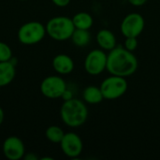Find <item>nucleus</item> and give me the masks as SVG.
Masks as SVG:
<instances>
[{
	"instance_id": "obj_1",
	"label": "nucleus",
	"mask_w": 160,
	"mask_h": 160,
	"mask_svg": "<svg viewBox=\"0 0 160 160\" xmlns=\"http://www.w3.org/2000/svg\"><path fill=\"white\" fill-rule=\"evenodd\" d=\"M138 59L133 52L125 47H115L108 53L107 70L111 75L120 77H129L138 69Z\"/></svg>"
},
{
	"instance_id": "obj_2",
	"label": "nucleus",
	"mask_w": 160,
	"mask_h": 160,
	"mask_svg": "<svg viewBox=\"0 0 160 160\" xmlns=\"http://www.w3.org/2000/svg\"><path fill=\"white\" fill-rule=\"evenodd\" d=\"M63 123L69 128H79L85 124L88 118V109L84 101L71 98L64 101L60 109Z\"/></svg>"
},
{
	"instance_id": "obj_3",
	"label": "nucleus",
	"mask_w": 160,
	"mask_h": 160,
	"mask_svg": "<svg viewBox=\"0 0 160 160\" xmlns=\"http://www.w3.org/2000/svg\"><path fill=\"white\" fill-rule=\"evenodd\" d=\"M45 27L47 35L57 41L69 39L75 30L72 19L67 16H56L50 19Z\"/></svg>"
},
{
	"instance_id": "obj_4",
	"label": "nucleus",
	"mask_w": 160,
	"mask_h": 160,
	"mask_svg": "<svg viewBox=\"0 0 160 160\" xmlns=\"http://www.w3.org/2000/svg\"><path fill=\"white\" fill-rule=\"evenodd\" d=\"M46 27L39 22L32 21L23 23L18 30V40L24 45H34L40 42L46 36Z\"/></svg>"
},
{
	"instance_id": "obj_5",
	"label": "nucleus",
	"mask_w": 160,
	"mask_h": 160,
	"mask_svg": "<svg viewBox=\"0 0 160 160\" xmlns=\"http://www.w3.org/2000/svg\"><path fill=\"white\" fill-rule=\"evenodd\" d=\"M128 84L126 78L115 75L106 78L100 84L104 99L108 100H114L123 97L128 91Z\"/></svg>"
},
{
	"instance_id": "obj_6",
	"label": "nucleus",
	"mask_w": 160,
	"mask_h": 160,
	"mask_svg": "<svg viewBox=\"0 0 160 160\" xmlns=\"http://www.w3.org/2000/svg\"><path fill=\"white\" fill-rule=\"evenodd\" d=\"M108 54L102 49H95L89 52L84 59V69L92 76H98L107 70Z\"/></svg>"
},
{
	"instance_id": "obj_7",
	"label": "nucleus",
	"mask_w": 160,
	"mask_h": 160,
	"mask_svg": "<svg viewBox=\"0 0 160 160\" xmlns=\"http://www.w3.org/2000/svg\"><path fill=\"white\" fill-rule=\"evenodd\" d=\"M144 27L145 20L143 16L138 12H132L123 19L120 30L125 38H138L143 32Z\"/></svg>"
},
{
	"instance_id": "obj_8",
	"label": "nucleus",
	"mask_w": 160,
	"mask_h": 160,
	"mask_svg": "<svg viewBox=\"0 0 160 160\" xmlns=\"http://www.w3.org/2000/svg\"><path fill=\"white\" fill-rule=\"evenodd\" d=\"M67 88L65 80L57 75H52L44 78L39 87L40 93L45 98L51 99L61 98Z\"/></svg>"
},
{
	"instance_id": "obj_9",
	"label": "nucleus",
	"mask_w": 160,
	"mask_h": 160,
	"mask_svg": "<svg viewBox=\"0 0 160 160\" xmlns=\"http://www.w3.org/2000/svg\"><path fill=\"white\" fill-rule=\"evenodd\" d=\"M59 144L63 153L69 158H76L80 157L83 149L81 137L74 132L65 133Z\"/></svg>"
},
{
	"instance_id": "obj_10",
	"label": "nucleus",
	"mask_w": 160,
	"mask_h": 160,
	"mask_svg": "<svg viewBox=\"0 0 160 160\" xmlns=\"http://www.w3.org/2000/svg\"><path fill=\"white\" fill-rule=\"evenodd\" d=\"M3 154L9 160H19L23 158L25 155V147L22 141L16 137L10 136L3 142Z\"/></svg>"
},
{
	"instance_id": "obj_11",
	"label": "nucleus",
	"mask_w": 160,
	"mask_h": 160,
	"mask_svg": "<svg viewBox=\"0 0 160 160\" xmlns=\"http://www.w3.org/2000/svg\"><path fill=\"white\" fill-rule=\"evenodd\" d=\"M52 65L55 72L60 75H68L71 73L74 69L73 59L69 55L65 53L55 55L52 59Z\"/></svg>"
},
{
	"instance_id": "obj_12",
	"label": "nucleus",
	"mask_w": 160,
	"mask_h": 160,
	"mask_svg": "<svg viewBox=\"0 0 160 160\" xmlns=\"http://www.w3.org/2000/svg\"><path fill=\"white\" fill-rule=\"evenodd\" d=\"M97 43L104 51H112L116 47V37L109 29H101L97 33Z\"/></svg>"
},
{
	"instance_id": "obj_13",
	"label": "nucleus",
	"mask_w": 160,
	"mask_h": 160,
	"mask_svg": "<svg viewBox=\"0 0 160 160\" xmlns=\"http://www.w3.org/2000/svg\"><path fill=\"white\" fill-rule=\"evenodd\" d=\"M16 75L15 65L10 61L0 62V87H5L12 82Z\"/></svg>"
},
{
	"instance_id": "obj_14",
	"label": "nucleus",
	"mask_w": 160,
	"mask_h": 160,
	"mask_svg": "<svg viewBox=\"0 0 160 160\" xmlns=\"http://www.w3.org/2000/svg\"><path fill=\"white\" fill-rule=\"evenodd\" d=\"M82 98L85 103L96 105L99 104L103 101L104 97L101 92L100 87L95 86V85H89L84 88L82 91Z\"/></svg>"
},
{
	"instance_id": "obj_15",
	"label": "nucleus",
	"mask_w": 160,
	"mask_h": 160,
	"mask_svg": "<svg viewBox=\"0 0 160 160\" xmlns=\"http://www.w3.org/2000/svg\"><path fill=\"white\" fill-rule=\"evenodd\" d=\"M73 24L76 29H84L89 30L94 23V18L93 16L85 11H81L76 13L72 18Z\"/></svg>"
},
{
	"instance_id": "obj_16",
	"label": "nucleus",
	"mask_w": 160,
	"mask_h": 160,
	"mask_svg": "<svg viewBox=\"0 0 160 160\" xmlns=\"http://www.w3.org/2000/svg\"><path fill=\"white\" fill-rule=\"evenodd\" d=\"M71 40L73 44L77 47H85L87 46L90 41H91V35L89 33V30H84V29H76L74 30L72 36H71Z\"/></svg>"
},
{
	"instance_id": "obj_17",
	"label": "nucleus",
	"mask_w": 160,
	"mask_h": 160,
	"mask_svg": "<svg viewBox=\"0 0 160 160\" xmlns=\"http://www.w3.org/2000/svg\"><path fill=\"white\" fill-rule=\"evenodd\" d=\"M64 135L65 132L58 126H51L45 131V136L47 140L52 143H60Z\"/></svg>"
},
{
	"instance_id": "obj_18",
	"label": "nucleus",
	"mask_w": 160,
	"mask_h": 160,
	"mask_svg": "<svg viewBox=\"0 0 160 160\" xmlns=\"http://www.w3.org/2000/svg\"><path fill=\"white\" fill-rule=\"evenodd\" d=\"M12 58V51L10 47L5 43L0 41V62L9 61Z\"/></svg>"
},
{
	"instance_id": "obj_19",
	"label": "nucleus",
	"mask_w": 160,
	"mask_h": 160,
	"mask_svg": "<svg viewBox=\"0 0 160 160\" xmlns=\"http://www.w3.org/2000/svg\"><path fill=\"white\" fill-rule=\"evenodd\" d=\"M138 45H139L138 38H126L124 47L127 50H128L130 52H134L138 48Z\"/></svg>"
},
{
	"instance_id": "obj_20",
	"label": "nucleus",
	"mask_w": 160,
	"mask_h": 160,
	"mask_svg": "<svg viewBox=\"0 0 160 160\" xmlns=\"http://www.w3.org/2000/svg\"><path fill=\"white\" fill-rule=\"evenodd\" d=\"M70 1L71 0H52V2L56 7H59V8H65V7H67L70 3Z\"/></svg>"
},
{
	"instance_id": "obj_21",
	"label": "nucleus",
	"mask_w": 160,
	"mask_h": 160,
	"mask_svg": "<svg viewBox=\"0 0 160 160\" xmlns=\"http://www.w3.org/2000/svg\"><path fill=\"white\" fill-rule=\"evenodd\" d=\"M61 98H63V100H64V101H66V100H69V99L73 98V94H72V91L67 88V89H66V91L63 93V95H62Z\"/></svg>"
},
{
	"instance_id": "obj_22",
	"label": "nucleus",
	"mask_w": 160,
	"mask_h": 160,
	"mask_svg": "<svg viewBox=\"0 0 160 160\" xmlns=\"http://www.w3.org/2000/svg\"><path fill=\"white\" fill-rule=\"evenodd\" d=\"M148 0H128V2L132 6H135V7H142V6L145 5V3Z\"/></svg>"
},
{
	"instance_id": "obj_23",
	"label": "nucleus",
	"mask_w": 160,
	"mask_h": 160,
	"mask_svg": "<svg viewBox=\"0 0 160 160\" xmlns=\"http://www.w3.org/2000/svg\"><path fill=\"white\" fill-rule=\"evenodd\" d=\"M23 159L25 160H38L39 159L37 155H35L34 153H27L23 156Z\"/></svg>"
},
{
	"instance_id": "obj_24",
	"label": "nucleus",
	"mask_w": 160,
	"mask_h": 160,
	"mask_svg": "<svg viewBox=\"0 0 160 160\" xmlns=\"http://www.w3.org/2000/svg\"><path fill=\"white\" fill-rule=\"evenodd\" d=\"M4 111H3V109L0 107V126L2 125V123H3V121H4Z\"/></svg>"
},
{
	"instance_id": "obj_25",
	"label": "nucleus",
	"mask_w": 160,
	"mask_h": 160,
	"mask_svg": "<svg viewBox=\"0 0 160 160\" xmlns=\"http://www.w3.org/2000/svg\"><path fill=\"white\" fill-rule=\"evenodd\" d=\"M41 160H46V159H48V160H52V158H40Z\"/></svg>"
},
{
	"instance_id": "obj_26",
	"label": "nucleus",
	"mask_w": 160,
	"mask_h": 160,
	"mask_svg": "<svg viewBox=\"0 0 160 160\" xmlns=\"http://www.w3.org/2000/svg\"><path fill=\"white\" fill-rule=\"evenodd\" d=\"M21 1H25V0H21Z\"/></svg>"
}]
</instances>
